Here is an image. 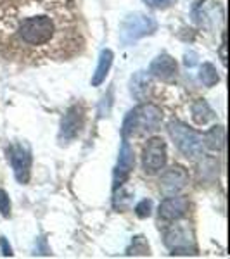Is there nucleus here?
Returning <instances> with one entry per match:
<instances>
[{
    "mask_svg": "<svg viewBox=\"0 0 230 259\" xmlns=\"http://www.w3.org/2000/svg\"><path fill=\"white\" fill-rule=\"evenodd\" d=\"M80 44L76 16L64 0H16L0 7V52L9 59H66Z\"/></svg>",
    "mask_w": 230,
    "mask_h": 259,
    "instance_id": "f257e3e1",
    "label": "nucleus"
},
{
    "mask_svg": "<svg viewBox=\"0 0 230 259\" xmlns=\"http://www.w3.org/2000/svg\"><path fill=\"white\" fill-rule=\"evenodd\" d=\"M163 121V111L154 104H140L135 109L127 114L121 128L123 139L133 135H144V133L156 132Z\"/></svg>",
    "mask_w": 230,
    "mask_h": 259,
    "instance_id": "f03ea898",
    "label": "nucleus"
},
{
    "mask_svg": "<svg viewBox=\"0 0 230 259\" xmlns=\"http://www.w3.org/2000/svg\"><path fill=\"white\" fill-rule=\"evenodd\" d=\"M168 132L170 137L175 142V145H177L183 156L190 157V159L203 156V150H204L203 137L199 133H196L194 130H190L187 124L180 123V121H171L168 124Z\"/></svg>",
    "mask_w": 230,
    "mask_h": 259,
    "instance_id": "7ed1b4c3",
    "label": "nucleus"
},
{
    "mask_svg": "<svg viewBox=\"0 0 230 259\" xmlns=\"http://www.w3.org/2000/svg\"><path fill=\"white\" fill-rule=\"evenodd\" d=\"M158 24L150 16H145L142 12H133L123 19L120 26V38L125 45H132L137 40L144 38L147 35H152L156 31Z\"/></svg>",
    "mask_w": 230,
    "mask_h": 259,
    "instance_id": "20e7f679",
    "label": "nucleus"
},
{
    "mask_svg": "<svg viewBox=\"0 0 230 259\" xmlns=\"http://www.w3.org/2000/svg\"><path fill=\"white\" fill-rule=\"evenodd\" d=\"M165 245L171 254H196V240L189 223L175 220L173 225L165 230Z\"/></svg>",
    "mask_w": 230,
    "mask_h": 259,
    "instance_id": "39448f33",
    "label": "nucleus"
},
{
    "mask_svg": "<svg viewBox=\"0 0 230 259\" xmlns=\"http://www.w3.org/2000/svg\"><path fill=\"white\" fill-rule=\"evenodd\" d=\"M166 164V144L160 137H152L147 140L142 154V166L149 175L160 173Z\"/></svg>",
    "mask_w": 230,
    "mask_h": 259,
    "instance_id": "423d86ee",
    "label": "nucleus"
},
{
    "mask_svg": "<svg viewBox=\"0 0 230 259\" xmlns=\"http://www.w3.org/2000/svg\"><path fill=\"white\" fill-rule=\"evenodd\" d=\"M7 156H9L11 166L14 169V177L19 183H28L30 180V171H31V156L30 150L23 145L16 144L11 145L7 150Z\"/></svg>",
    "mask_w": 230,
    "mask_h": 259,
    "instance_id": "0eeeda50",
    "label": "nucleus"
},
{
    "mask_svg": "<svg viewBox=\"0 0 230 259\" xmlns=\"http://www.w3.org/2000/svg\"><path fill=\"white\" fill-rule=\"evenodd\" d=\"M83 121H85V114H83L82 106H71L69 109L66 111L64 118H62L59 140L71 142L76 139L83 128Z\"/></svg>",
    "mask_w": 230,
    "mask_h": 259,
    "instance_id": "6e6552de",
    "label": "nucleus"
},
{
    "mask_svg": "<svg viewBox=\"0 0 230 259\" xmlns=\"http://www.w3.org/2000/svg\"><path fill=\"white\" fill-rule=\"evenodd\" d=\"M187 182H189V175L182 166H173V168L166 169L161 177L160 189L165 195H175L182 189H185Z\"/></svg>",
    "mask_w": 230,
    "mask_h": 259,
    "instance_id": "1a4fd4ad",
    "label": "nucleus"
},
{
    "mask_svg": "<svg viewBox=\"0 0 230 259\" xmlns=\"http://www.w3.org/2000/svg\"><path fill=\"white\" fill-rule=\"evenodd\" d=\"M187 212H189V200L185 197H178V195H168L160 204V209H158L160 220L163 221L182 220Z\"/></svg>",
    "mask_w": 230,
    "mask_h": 259,
    "instance_id": "9d476101",
    "label": "nucleus"
},
{
    "mask_svg": "<svg viewBox=\"0 0 230 259\" xmlns=\"http://www.w3.org/2000/svg\"><path fill=\"white\" fill-rule=\"evenodd\" d=\"M135 166V156H133V150L128 144V139H123L121 142V149H120V157H118V164L114 169V190L121 187L125 183V180L128 178L130 171Z\"/></svg>",
    "mask_w": 230,
    "mask_h": 259,
    "instance_id": "9b49d317",
    "label": "nucleus"
},
{
    "mask_svg": "<svg viewBox=\"0 0 230 259\" xmlns=\"http://www.w3.org/2000/svg\"><path fill=\"white\" fill-rule=\"evenodd\" d=\"M149 73L161 81H173L178 73L177 61L171 56H168V54H161V56H158L156 59L150 62Z\"/></svg>",
    "mask_w": 230,
    "mask_h": 259,
    "instance_id": "f8f14e48",
    "label": "nucleus"
},
{
    "mask_svg": "<svg viewBox=\"0 0 230 259\" xmlns=\"http://www.w3.org/2000/svg\"><path fill=\"white\" fill-rule=\"evenodd\" d=\"M112 59H114V54H112L109 49H106V50L100 52L97 69H95L94 76H92V87H99L100 83L106 80L107 73H109V69H111Z\"/></svg>",
    "mask_w": 230,
    "mask_h": 259,
    "instance_id": "ddd939ff",
    "label": "nucleus"
},
{
    "mask_svg": "<svg viewBox=\"0 0 230 259\" xmlns=\"http://www.w3.org/2000/svg\"><path fill=\"white\" fill-rule=\"evenodd\" d=\"M149 87H150V80H149V76L144 73V71H139L135 76H132L130 92H132V95L137 100H144L145 99V95H147V92H149Z\"/></svg>",
    "mask_w": 230,
    "mask_h": 259,
    "instance_id": "4468645a",
    "label": "nucleus"
},
{
    "mask_svg": "<svg viewBox=\"0 0 230 259\" xmlns=\"http://www.w3.org/2000/svg\"><path fill=\"white\" fill-rule=\"evenodd\" d=\"M213 118H215V112L211 111V107L208 106L206 100H196L192 104V119H194L196 124L203 126V124L210 123Z\"/></svg>",
    "mask_w": 230,
    "mask_h": 259,
    "instance_id": "2eb2a0df",
    "label": "nucleus"
},
{
    "mask_svg": "<svg viewBox=\"0 0 230 259\" xmlns=\"http://www.w3.org/2000/svg\"><path fill=\"white\" fill-rule=\"evenodd\" d=\"M225 142V130L223 126H213L210 132L204 133L203 144L210 150H220Z\"/></svg>",
    "mask_w": 230,
    "mask_h": 259,
    "instance_id": "dca6fc26",
    "label": "nucleus"
},
{
    "mask_svg": "<svg viewBox=\"0 0 230 259\" xmlns=\"http://www.w3.org/2000/svg\"><path fill=\"white\" fill-rule=\"evenodd\" d=\"M199 80L204 87H215L216 83L220 81V76H218V73H216V68L211 64V62H204V64L201 66Z\"/></svg>",
    "mask_w": 230,
    "mask_h": 259,
    "instance_id": "f3484780",
    "label": "nucleus"
},
{
    "mask_svg": "<svg viewBox=\"0 0 230 259\" xmlns=\"http://www.w3.org/2000/svg\"><path fill=\"white\" fill-rule=\"evenodd\" d=\"M128 254H149V245L145 244V240H144V237H135L133 239V244H132V247L128 249Z\"/></svg>",
    "mask_w": 230,
    "mask_h": 259,
    "instance_id": "a211bd4d",
    "label": "nucleus"
},
{
    "mask_svg": "<svg viewBox=\"0 0 230 259\" xmlns=\"http://www.w3.org/2000/svg\"><path fill=\"white\" fill-rule=\"evenodd\" d=\"M150 211H152V202L147 199L140 200L135 206V214L139 216V218H147V216H150Z\"/></svg>",
    "mask_w": 230,
    "mask_h": 259,
    "instance_id": "6ab92c4d",
    "label": "nucleus"
},
{
    "mask_svg": "<svg viewBox=\"0 0 230 259\" xmlns=\"http://www.w3.org/2000/svg\"><path fill=\"white\" fill-rule=\"evenodd\" d=\"M0 214L4 218H9L11 216V200H9V195L6 194V190L0 189Z\"/></svg>",
    "mask_w": 230,
    "mask_h": 259,
    "instance_id": "aec40b11",
    "label": "nucleus"
},
{
    "mask_svg": "<svg viewBox=\"0 0 230 259\" xmlns=\"http://www.w3.org/2000/svg\"><path fill=\"white\" fill-rule=\"evenodd\" d=\"M144 2L152 9H166V7L173 6L175 0H144Z\"/></svg>",
    "mask_w": 230,
    "mask_h": 259,
    "instance_id": "412c9836",
    "label": "nucleus"
},
{
    "mask_svg": "<svg viewBox=\"0 0 230 259\" xmlns=\"http://www.w3.org/2000/svg\"><path fill=\"white\" fill-rule=\"evenodd\" d=\"M0 245H2V254H4V256H12V249H11V245L7 244V240L4 239V237H2V239H0Z\"/></svg>",
    "mask_w": 230,
    "mask_h": 259,
    "instance_id": "4be33fe9",
    "label": "nucleus"
},
{
    "mask_svg": "<svg viewBox=\"0 0 230 259\" xmlns=\"http://www.w3.org/2000/svg\"><path fill=\"white\" fill-rule=\"evenodd\" d=\"M225 49H227V44H225V35H223V41H221V62L227 64V56H225Z\"/></svg>",
    "mask_w": 230,
    "mask_h": 259,
    "instance_id": "5701e85b",
    "label": "nucleus"
}]
</instances>
